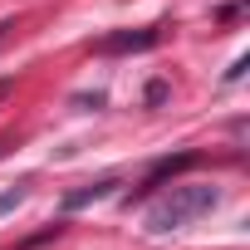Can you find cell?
Wrapping results in <instances>:
<instances>
[{
  "mask_svg": "<svg viewBox=\"0 0 250 250\" xmlns=\"http://www.w3.org/2000/svg\"><path fill=\"white\" fill-rule=\"evenodd\" d=\"M196 162H201V152H177V157H162V162H152V167H147V177H143V182H138L128 196H123V201H128V206H133V201H143L147 191H157L162 182H172L177 172H187V167H196Z\"/></svg>",
  "mask_w": 250,
  "mask_h": 250,
  "instance_id": "2",
  "label": "cell"
},
{
  "mask_svg": "<svg viewBox=\"0 0 250 250\" xmlns=\"http://www.w3.org/2000/svg\"><path fill=\"white\" fill-rule=\"evenodd\" d=\"M245 69H250V59H245V54H240V59H235V64H230V69H226V83H235V79H245Z\"/></svg>",
  "mask_w": 250,
  "mask_h": 250,
  "instance_id": "7",
  "label": "cell"
},
{
  "mask_svg": "<svg viewBox=\"0 0 250 250\" xmlns=\"http://www.w3.org/2000/svg\"><path fill=\"white\" fill-rule=\"evenodd\" d=\"M30 187H35V182H30V177H25V182H15V187H10V191H0V216H5V211H15V206H20V201H25V196H30Z\"/></svg>",
  "mask_w": 250,
  "mask_h": 250,
  "instance_id": "5",
  "label": "cell"
},
{
  "mask_svg": "<svg viewBox=\"0 0 250 250\" xmlns=\"http://www.w3.org/2000/svg\"><path fill=\"white\" fill-rule=\"evenodd\" d=\"M5 30H10V25H5V20H0V35H5Z\"/></svg>",
  "mask_w": 250,
  "mask_h": 250,
  "instance_id": "11",
  "label": "cell"
},
{
  "mask_svg": "<svg viewBox=\"0 0 250 250\" xmlns=\"http://www.w3.org/2000/svg\"><path fill=\"white\" fill-rule=\"evenodd\" d=\"M152 44H162V25H143V30L103 35V40H98V54H138V49H152Z\"/></svg>",
  "mask_w": 250,
  "mask_h": 250,
  "instance_id": "3",
  "label": "cell"
},
{
  "mask_svg": "<svg viewBox=\"0 0 250 250\" xmlns=\"http://www.w3.org/2000/svg\"><path fill=\"white\" fill-rule=\"evenodd\" d=\"M10 147H15V143H10V138H0V157H5V152H10Z\"/></svg>",
  "mask_w": 250,
  "mask_h": 250,
  "instance_id": "10",
  "label": "cell"
},
{
  "mask_svg": "<svg viewBox=\"0 0 250 250\" xmlns=\"http://www.w3.org/2000/svg\"><path fill=\"white\" fill-rule=\"evenodd\" d=\"M221 201V191L211 187V182H182V187H172L152 211H147V235H167V230H182V226H191L196 216H206L211 206Z\"/></svg>",
  "mask_w": 250,
  "mask_h": 250,
  "instance_id": "1",
  "label": "cell"
},
{
  "mask_svg": "<svg viewBox=\"0 0 250 250\" xmlns=\"http://www.w3.org/2000/svg\"><path fill=\"white\" fill-rule=\"evenodd\" d=\"M59 230H64V226H49V230H40L35 240H25V245H15V250H40V245H44V240H54Z\"/></svg>",
  "mask_w": 250,
  "mask_h": 250,
  "instance_id": "6",
  "label": "cell"
},
{
  "mask_svg": "<svg viewBox=\"0 0 250 250\" xmlns=\"http://www.w3.org/2000/svg\"><path fill=\"white\" fill-rule=\"evenodd\" d=\"M162 98H167V83L152 79V83H147V103H162Z\"/></svg>",
  "mask_w": 250,
  "mask_h": 250,
  "instance_id": "8",
  "label": "cell"
},
{
  "mask_svg": "<svg viewBox=\"0 0 250 250\" xmlns=\"http://www.w3.org/2000/svg\"><path fill=\"white\" fill-rule=\"evenodd\" d=\"M10 88H15V83H10V79H0V103H5V93H10Z\"/></svg>",
  "mask_w": 250,
  "mask_h": 250,
  "instance_id": "9",
  "label": "cell"
},
{
  "mask_svg": "<svg viewBox=\"0 0 250 250\" xmlns=\"http://www.w3.org/2000/svg\"><path fill=\"white\" fill-rule=\"evenodd\" d=\"M123 187V177H98V182H83V187H74V191H64V211H83V206H93V201H103V196H113Z\"/></svg>",
  "mask_w": 250,
  "mask_h": 250,
  "instance_id": "4",
  "label": "cell"
}]
</instances>
